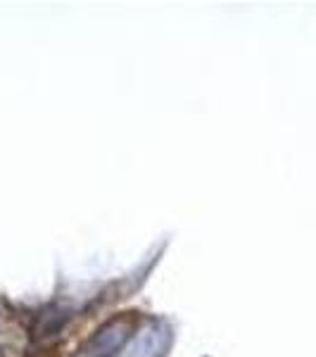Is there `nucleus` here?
Listing matches in <instances>:
<instances>
[{
	"mask_svg": "<svg viewBox=\"0 0 316 357\" xmlns=\"http://www.w3.org/2000/svg\"><path fill=\"white\" fill-rule=\"evenodd\" d=\"M171 345V329L162 319H152L150 326L136 331L129 348H122L117 357H166V350Z\"/></svg>",
	"mask_w": 316,
	"mask_h": 357,
	"instance_id": "2",
	"label": "nucleus"
},
{
	"mask_svg": "<svg viewBox=\"0 0 316 357\" xmlns=\"http://www.w3.org/2000/svg\"><path fill=\"white\" fill-rule=\"evenodd\" d=\"M67 321V314L62 312V310H50V312H45L38 317V324H36V336L38 338H50V336H57V331L65 326Z\"/></svg>",
	"mask_w": 316,
	"mask_h": 357,
	"instance_id": "3",
	"label": "nucleus"
},
{
	"mask_svg": "<svg viewBox=\"0 0 316 357\" xmlns=\"http://www.w3.org/2000/svg\"><path fill=\"white\" fill-rule=\"evenodd\" d=\"M136 333L134 314L114 317L107 324H102L93 336L79 348L77 357H117L122 348Z\"/></svg>",
	"mask_w": 316,
	"mask_h": 357,
	"instance_id": "1",
	"label": "nucleus"
}]
</instances>
